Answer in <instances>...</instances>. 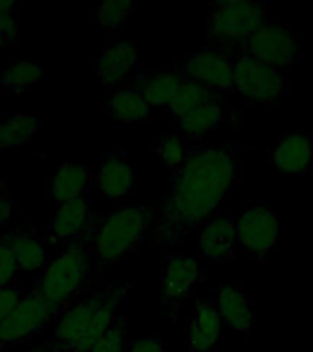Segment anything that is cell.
Here are the masks:
<instances>
[{
  "mask_svg": "<svg viewBox=\"0 0 313 352\" xmlns=\"http://www.w3.org/2000/svg\"><path fill=\"white\" fill-rule=\"evenodd\" d=\"M154 151L158 154L159 162L170 170V175L180 169L189 153V148L185 147V140L180 136L165 138L154 147Z\"/></svg>",
  "mask_w": 313,
  "mask_h": 352,
  "instance_id": "83f0119b",
  "label": "cell"
},
{
  "mask_svg": "<svg viewBox=\"0 0 313 352\" xmlns=\"http://www.w3.org/2000/svg\"><path fill=\"white\" fill-rule=\"evenodd\" d=\"M49 231L57 239H71L92 231V198L90 195L79 197L70 202L59 204L49 219Z\"/></svg>",
  "mask_w": 313,
  "mask_h": 352,
  "instance_id": "ffe728a7",
  "label": "cell"
},
{
  "mask_svg": "<svg viewBox=\"0 0 313 352\" xmlns=\"http://www.w3.org/2000/svg\"><path fill=\"white\" fill-rule=\"evenodd\" d=\"M134 6L128 0H108L93 10V21L108 32L123 30L132 16Z\"/></svg>",
  "mask_w": 313,
  "mask_h": 352,
  "instance_id": "4316f807",
  "label": "cell"
},
{
  "mask_svg": "<svg viewBox=\"0 0 313 352\" xmlns=\"http://www.w3.org/2000/svg\"><path fill=\"white\" fill-rule=\"evenodd\" d=\"M222 314L216 299H196V312L185 327L189 352H214L220 345Z\"/></svg>",
  "mask_w": 313,
  "mask_h": 352,
  "instance_id": "2e32d148",
  "label": "cell"
},
{
  "mask_svg": "<svg viewBox=\"0 0 313 352\" xmlns=\"http://www.w3.org/2000/svg\"><path fill=\"white\" fill-rule=\"evenodd\" d=\"M92 180L93 176L90 167H84L76 162H65L55 167L54 175L48 182V192L49 197L54 198V202L59 206V204L90 195Z\"/></svg>",
  "mask_w": 313,
  "mask_h": 352,
  "instance_id": "44dd1931",
  "label": "cell"
},
{
  "mask_svg": "<svg viewBox=\"0 0 313 352\" xmlns=\"http://www.w3.org/2000/svg\"><path fill=\"white\" fill-rule=\"evenodd\" d=\"M137 70V44L119 38L93 59V72L106 88H121Z\"/></svg>",
  "mask_w": 313,
  "mask_h": 352,
  "instance_id": "9a60e30c",
  "label": "cell"
},
{
  "mask_svg": "<svg viewBox=\"0 0 313 352\" xmlns=\"http://www.w3.org/2000/svg\"><path fill=\"white\" fill-rule=\"evenodd\" d=\"M233 52L251 55L260 63L284 72L286 68L297 65L302 57V38L286 24L268 22Z\"/></svg>",
  "mask_w": 313,
  "mask_h": 352,
  "instance_id": "ba28073f",
  "label": "cell"
},
{
  "mask_svg": "<svg viewBox=\"0 0 313 352\" xmlns=\"http://www.w3.org/2000/svg\"><path fill=\"white\" fill-rule=\"evenodd\" d=\"M90 253L82 241H71L70 246L55 255L40 272L37 294L59 318L70 301L82 290L90 274Z\"/></svg>",
  "mask_w": 313,
  "mask_h": 352,
  "instance_id": "277c9868",
  "label": "cell"
},
{
  "mask_svg": "<svg viewBox=\"0 0 313 352\" xmlns=\"http://www.w3.org/2000/svg\"><path fill=\"white\" fill-rule=\"evenodd\" d=\"M251 145L220 142L189 148L185 162L170 176V195L163 198L154 236L159 244L176 246L216 211L242 180V167Z\"/></svg>",
  "mask_w": 313,
  "mask_h": 352,
  "instance_id": "6da1fadb",
  "label": "cell"
},
{
  "mask_svg": "<svg viewBox=\"0 0 313 352\" xmlns=\"http://www.w3.org/2000/svg\"><path fill=\"white\" fill-rule=\"evenodd\" d=\"M19 272H21V266L16 263L15 252L8 236H0V286L15 285Z\"/></svg>",
  "mask_w": 313,
  "mask_h": 352,
  "instance_id": "f1b7e54d",
  "label": "cell"
},
{
  "mask_svg": "<svg viewBox=\"0 0 313 352\" xmlns=\"http://www.w3.org/2000/svg\"><path fill=\"white\" fill-rule=\"evenodd\" d=\"M24 297H26V294L22 292L19 285L0 286V323L21 305Z\"/></svg>",
  "mask_w": 313,
  "mask_h": 352,
  "instance_id": "1f68e13d",
  "label": "cell"
},
{
  "mask_svg": "<svg viewBox=\"0 0 313 352\" xmlns=\"http://www.w3.org/2000/svg\"><path fill=\"white\" fill-rule=\"evenodd\" d=\"M268 24V10L255 0H218L207 10V46L233 52Z\"/></svg>",
  "mask_w": 313,
  "mask_h": 352,
  "instance_id": "5b68a950",
  "label": "cell"
},
{
  "mask_svg": "<svg viewBox=\"0 0 313 352\" xmlns=\"http://www.w3.org/2000/svg\"><path fill=\"white\" fill-rule=\"evenodd\" d=\"M5 236H8V241L15 252L16 263H19L21 270H26V272H38L40 270L43 272V268L46 266V248L33 231L15 230Z\"/></svg>",
  "mask_w": 313,
  "mask_h": 352,
  "instance_id": "603a6c76",
  "label": "cell"
},
{
  "mask_svg": "<svg viewBox=\"0 0 313 352\" xmlns=\"http://www.w3.org/2000/svg\"><path fill=\"white\" fill-rule=\"evenodd\" d=\"M5 186H8V182L0 178V195H2V191H4V189H5Z\"/></svg>",
  "mask_w": 313,
  "mask_h": 352,
  "instance_id": "d590c367",
  "label": "cell"
},
{
  "mask_svg": "<svg viewBox=\"0 0 313 352\" xmlns=\"http://www.w3.org/2000/svg\"><path fill=\"white\" fill-rule=\"evenodd\" d=\"M187 79L198 81L214 92L231 98L233 92V74H235V55L229 50L200 48L187 54L178 65Z\"/></svg>",
  "mask_w": 313,
  "mask_h": 352,
  "instance_id": "9c48e42d",
  "label": "cell"
},
{
  "mask_svg": "<svg viewBox=\"0 0 313 352\" xmlns=\"http://www.w3.org/2000/svg\"><path fill=\"white\" fill-rule=\"evenodd\" d=\"M130 285H114L66 308L55 319V352H90L117 321V310Z\"/></svg>",
  "mask_w": 313,
  "mask_h": 352,
  "instance_id": "7a4b0ae2",
  "label": "cell"
},
{
  "mask_svg": "<svg viewBox=\"0 0 313 352\" xmlns=\"http://www.w3.org/2000/svg\"><path fill=\"white\" fill-rule=\"evenodd\" d=\"M240 252L266 263L279 248V214L268 204L253 202L235 217Z\"/></svg>",
  "mask_w": 313,
  "mask_h": 352,
  "instance_id": "52a82bcc",
  "label": "cell"
},
{
  "mask_svg": "<svg viewBox=\"0 0 313 352\" xmlns=\"http://www.w3.org/2000/svg\"><path fill=\"white\" fill-rule=\"evenodd\" d=\"M216 302L231 332L247 340L255 324V299L247 294L246 288L235 283H225L220 286Z\"/></svg>",
  "mask_w": 313,
  "mask_h": 352,
  "instance_id": "e0dca14e",
  "label": "cell"
},
{
  "mask_svg": "<svg viewBox=\"0 0 313 352\" xmlns=\"http://www.w3.org/2000/svg\"><path fill=\"white\" fill-rule=\"evenodd\" d=\"M104 109L117 123H141L150 114V104L141 98L134 87H121L110 90L104 96Z\"/></svg>",
  "mask_w": 313,
  "mask_h": 352,
  "instance_id": "7402d4cb",
  "label": "cell"
},
{
  "mask_svg": "<svg viewBox=\"0 0 313 352\" xmlns=\"http://www.w3.org/2000/svg\"><path fill=\"white\" fill-rule=\"evenodd\" d=\"M196 250L205 263L227 264L235 261L240 252L235 217H214L203 222L198 233Z\"/></svg>",
  "mask_w": 313,
  "mask_h": 352,
  "instance_id": "4fadbf2b",
  "label": "cell"
},
{
  "mask_svg": "<svg viewBox=\"0 0 313 352\" xmlns=\"http://www.w3.org/2000/svg\"><path fill=\"white\" fill-rule=\"evenodd\" d=\"M44 66L37 60H13L0 72V85L5 90H26L43 79Z\"/></svg>",
  "mask_w": 313,
  "mask_h": 352,
  "instance_id": "484cf974",
  "label": "cell"
},
{
  "mask_svg": "<svg viewBox=\"0 0 313 352\" xmlns=\"http://www.w3.org/2000/svg\"><path fill=\"white\" fill-rule=\"evenodd\" d=\"M26 352H48L46 349H33V351H26Z\"/></svg>",
  "mask_w": 313,
  "mask_h": 352,
  "instance_id": "8d00e7d4",
  "label": "cell"
},
{
  "mask_svg": "<svg viewBox=\"0 0 313 352\" xmlns=\"http://www.w3.org/2000/svg\"><path fill=\"white\" fill-rule=\"evenodd\" d=\"M38 129H40L38 118L26 114V112L2 120L0 121V153L27 145L37 136Z\"/></svg>",
  "mask_w": 313,
  "mask_h": 352,
  "instance_id": "cb8c5ba5",
  "label": "cell"
},
{
  "mask_svg": "<svg viewBox=\"0 0 313 352\" xmlns=\"http://www.w3.org/2000/svg\"><path fill=\"white\" fill-rule=\"evenodd\" d=\"M268 164L282 175H312L313 136L306 129H295L280 134L268 145Z\"/></svg>",
  "mask_w": 313,
  "mask_h": 352,
  "instance_id": "8fae6325",
  "label": "cell"
},
{
  "mask_svg": "<svg viewBox=\"0 0 313 352\" xmlns=\"http://www.w3.org/2000/svg\"><path fill=\"white\" fill-rule=\"evenodd\" d=\"M57 314L33 292L0 323V351H10L33 340Z\"/></svg>",
  "mask_w": 313,
  "mask_h": 352,
  "instance_id": "30bf717a",
  "label": "cell"
},
{
  "mask_svg": "<svg viewBox=\"0 0 313 352\" xmlns=\"http://www.w3.org/2000/svg\"><path fill=\"white\" fill-rule=\"evenodd\" d=\"M126 323L125 319L119 318L115 324L93 345L90 352H125Z\"/></svg>",
  "mask_w": 313,
  "mask_h": 352,
  "instance_id": "f546056e",
  "label": "cell"
},
{
  "mask_svg": "<svg viewBox=\"0 0 313 352\" xmlns=\"http://www.w3.org/2000/svg\"><path fill=\"white\" fill-rule=\"evenodd\" d=\"M233 92L244 104L268 107L275 104L288 90V79L282 70L260 63L251 55L235 54Z\"/></svg>",
  "mask_w": 313,
  "mask_h": 352,
  "instance_id": "8992f818",
  "label": "cell"
},
{
  "mask_svg": "<svg viewBox=\"0 0 313 352\" xmlns=\"http://www.w3.org/2000/svg\"><path fill=\"white\" fill-rule=\"evenodd\" d=\"M216 99H229L222 96V94L214 92L209 87L202 85V82L192 81V79H187L181 88L178 90V94L174 96V99L170 101L169 107H167V112H169L174 120L181 118L187 112H191L192 109H196L198 104L209 103V101H216Z\"/></svg>",
  "mask_w": 313,
  "mask_h": 352,
  "instance_id": "d4e9b609",
  "label": "cell"
},
{
  "mask_svg": "<svg viewBox=\"0 0 313 352\" xmlns=\"http://www.w3.org/2000/svg\"><path fill=\"white\" fill-rule=\"evenodd\" d=\"M200 277L202 272L196 258L181 253L165 255L161 270V302L165 307L180 310L192 296V290Z\"/></svg>",
  "mask_w": 313,
  "mask_h": 352,
  "instance_id": "7c38bea8",
  "label": "cell"
},
{
  "mask_svg": "<svg viewBox=\"0 0 313 352\" xmlns=\"http://www.w3.org/2000/svg\"><path fill=\"white\" fill-rule=\"evenodd\" d=\"M97 191L112 202H125L136 195V173L126 158L125 151H110L103 156L97 173L93 176Z\"/></svg>",
  "mask_w": 313,
  "mask_h": 352,
  "instance_id": "5bb4252c",
  "label": "cell"
},
{
  "mask_svg": "<svg viewBox=\"0 0 313 352\" xmlns=\"http://www.w3.org/2000/svg\"><path fill=\"white\" fill-rule=\"evenodd\" d=\"M125 352H169L165 341L159 336H147V338H139L128 343Z\"/></svg>",
  "mask_w": 313,
  "mask_h": 352,
  "instance_id": "d6a6232c",
  "label": "cell"
},
{
  "mask_svg": "<svg viewBox=\"0 0 313 352\" xmlns=\"http://www.w3.org/2000/svg\"><path fill=\"white\" fill-rule=\"evenodd\" d=\"M152 217V209L139 204H125L108 213L90 231V257L106 266L121 261L147 239Z\"/></svg>",
  "mask_w": 313,
  "mask_h": 352,
  "instance_id": "3957f363",
  "label": "cell"
},
{
  "mask_svg": "<svg viewBox=\"0 0 313 352\" xmlns=\"http://www.w3.org/2000/svg\"><path fill=\"white\" fill-rule=\"evenodd\" d=\"M13 211H15V204L11 202L10 198L0 197V228L10 224Z\"/></svg>",
  "mask_w": 313,
  "mask_h": 352,
  "instance_id": "836d02e7",
  "label": "cell"
},
{
  "mask_svg": "<svg viewBox=\"0 0 313 352\" xmlns=\"http://www.w3.org/2000/svg\"><path fill=\"white\" fill-rule=\"evenodd\" d=\"M21 22L16 11H0V46H19Z\"/></svg>",
  "mask_w": 313,
  "mask_h": 352,
  "instance_id": "4dcf8cb0",
  "label": "cell"
},
{
  "mask_svg": "<svg viewBox=\"0 0 313 352\" xmlns=\"http://www.w3.org/2000/svg\"><path fill=\"white\" fill-rule=\"evenodd\" d=\"M0 11H16L15 0H0Z\"/></svg>",
  "mask_w": 313,
  "mask_h": 352,
  "instance_id": "e575fe53",
  "label": "cell"
},
{
  "mask_svg": "<svg viewBox=\"0 0 313 352\" xmlns=\"http://www.w3.org/2000/svg\"><path fill=\"white\" fill-rule=\"evenodd\" d=\"M235 123V110L229 99H216L198 104L196 109L174 120L176 131L187 138L205 136L207 132L218 131L220 126Z\"/></svg>",
  "mask_w": 313,
  "mask_h": 352,
  "instance_id": "ac0fdd59",
  "label": "cell"
},
{
  "mask_svg": "<svg viewBox=\"0 0 313 352\" xmlns=\"http://www.w3.org/2000/svg\"><path fill=\"white\" fill-rule=\"evenodd\" d=\"M185 81V74L178 68V65H170L136 76L134 88L150 107L167 109Z\"/></svg>",
  "mask_w": 313,
  "mask_h": 352,
  "instance_id": "d6986e66",
  "label": "cell"
}]
</instances>
